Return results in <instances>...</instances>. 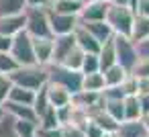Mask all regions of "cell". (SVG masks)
Segmentation results:
<instances>
[{
    "mask_svg": "<svg viewBox=\"0 0 149 137\" xmlns=\"http://www.w3.org/2000/svg\"><path fill=\"white\" fill-rule=\"evenodd\" d=\"M10 80L15 86H21V88H27V90H33L37 92L39 88H43L47 84V68L45 66H19L13 74H10Z\"/></svg>",
    "mask_w": 149,
    "mask_h": 137,
    "instance_id": "6da1fadb",
    "label": "cell"
},
{
    "mask_svg": "<svg viewBox=\"0 0 149 137\" xmlns=\"http://www.w3.org/2000/svg\"><path fill=\"white\" fill-rule=\"evenodd\" d=\"M25 31L33 39L53 37L49 27V6L47 8H27L25 10Z\"/></svg>",
    "mask_w": 149,
    "mask_h": 137,
    "instance_id": "7a4b0ae2",
    "label": "cell"
},
{
    "mask_svg": "<svg viewBox=\"0 0 149 137\" xmlns=\"http://www.w3.org/2000/svg\"><path fill=\"white\" fill-rule=\"evenodd\" d=\"M106 25L112 29L114 35H123L129 37L131 29H133V21H135V13L129 6H114L108 2V10H106Z\"/></svg>",
    "mask_w": 149,
    "mask_h": 137,
    "instance_id": "3957f363",
    "label": "cell"
},
{
    "mask_svg": "<svg viewBox=\"0 0 149 137\" xmlns=\"http://www.w3.org/2000/svg\"><path fill=\"white\" fill-rule=\"evenodd\" d=\"M45 68H47V78H49L47 82L63 86L68 92H72V96L82 90V80H84L82 72H74L63 66H45Z\"/></svg>",
    "mask_w": 149,
    "mask_h": 137,
    "instance_id": "277c9868",
    "label": "cell"
},
{
    "mask_svg": "<svg viewBox=\"0 0 149 137\" xmlns=\"http://www.w3.org/2000/svg\"><path fill=\"white\" fill-rule=\"evenodd\" d=\"M10 55L15 57V62L19 66H35V49H33V37L27 31H21L13 37V45H10Z\"/></svg>",
    "mask_w": 149,
    "mask_h": 137,
    "instance_id": "5b68a950",
    "label": "cell"
},
{
    "mask_svg": "<svg viewBox=\"0 0 149 137\" xmlns=\"http://www.w3.org/2000/svg\"><path fill=\"white\" fill-rule=\"evenodd\" d=\"M112 43H114V51H116V64L123 66L127 72H131L139 59L135 43L123 35H112Z\"/></svg>",
    "mask_w": 149,
    "mask_h": 137,
    "instance_id": "8992f818",
    "label": "cell"
},
{
    "mask_svg": "<svg viewBox=\"0 0 149 137\" xmlns=\"http://www.w3.org/2000/svg\"><path fill=\"white\" fill-rule=\"evenodd\" d=\"M80 25L78 17H72V15H61V13H55L49 8V27H51V33L53 37H61V35H72L76 31V27Z\"/></svg>",
    "mask_w": 149,
    "mask_h": 137,
    "instance_id": "52a82bcc",
    "label": "cell"
},
{
    "mask_svg": "<svg viewBox=\"0 0 149 137\" xmlns=\"http://www.w3.org/2000/svg\"><path fill=\"white\" fill-rule=\"evenodd\" d=\"M106 10H108V2L94 0V2L82 6V10L78 15V21L80 23H100V21L106 19Z\"/></svg>",
    "mask_w": 149,
    "mask_h": 137,
    "instance_id": "ba28073f",
    "label": "cell"
},
{
    "mask_svg": "<svg viewBox=\"0 0 149 137\" xmlns=\"http://www.w3.org/2000/svg\"><path fill=\"white\" fill-rule=\"evenodd\" d=\"M2 106H4V113L10 115V117L17 119V121H33V123L39 125V119H37V113H35L33 106L21 104V102H13V100H4Z\"/></svg>",
    "mask_w": 149,
    "mask_h": 137,
    "instance_id": "9c48e42d",
    "label": "cell"
},
{
    "mask_svg": "<svg viewBox=\"0 0 149 137\" xmlns=\"http://www.w3.org/2000/svg\"><path fill=\"white\" fill-rule=\"evenodd\" d=\"M76 47V39H74V33L72 35H61V37H53V57H51V64L49 66H57L63 62V57Z\"/></svg>",
    "mask_w": 149,
    "mask_h": 137,
    "instance_id": "30bf717a",
    "label": "cell"
},
{
    "mask_svg": "<svg viewBox=\"0 0 149 137\" xmlns=\"http://www.w3.org/2000/svg\"><path fill=\"white\" fill-rule=\"evenodd\" d=\"M33 49H35L37 66H49L51 64V57H53V37L33 39Z\"/></svg>",
    "mask_w": 149,
    "mask_h": 137,
    "instance_id": "8fae6325",
    "label": "cell"
},
{
    "mask_svg": "<svg viewBox=\"0 0 149 137\" xmlns=\"http://www.w3.org/2000/svg\"><path fill=\"white\" fill-rule=\"evenodd\" d=\"M45 88H47V98H49V104H51L53 108H61V106L72 104V92H68L63 86H57V84L47 82V84H45Z\"/></svg>",
    "mask_w": 149,
    "mask_h": 137,
    "instance_id": "7c38bea8",
    "label": "cell"
},
{
    "mask_svg": "<svg viewBox=\"0 0 149 137\" xmlns=\"http://www.w3.org/2000/svg\"><path fill=\"white\" fill-rule=\"evenodd\" d=\"M74 39H76V45L84 51V53H98L100 51V43L82 27V25H78L76 27V31H74Z\"/></svg>",
    "mask_w": 149,
    "mask_h": 137,
    "instance_id": "4fadbf2b",
    "label": "cell"
},
{
    "mask_svg": "<svg viewBox=\"0 0 149 137\" xmlns=\"http://www.w3.org/2000/svg\"><path fill=\"white\" fill-rule=\"evenodd\" d=\"M21 31H25V13L13 17H0V35L15 37Z\"/></svg>",
    "mask_w": 149,
    "mask_h": 137,
    "instance_id": "5bb4252c",
    "label": "cell"
},
{
    "mask_svg": "<svg viewBox=\"0 0 149 137\" xmlns=\"http://www.w3.org/2000/svg\"><path fill=\"white\" fill-rule=\"evenodd\" d=\"M90 121H92L94 125H98L106 135H114V133H116V129H118V125H120V123H116V121H114V119H112L104 108L94 110V113L90 115Z\"/></svg>",
    "mask_w": 149,
    "mask_h": 137,
    "instance_id": "9a60e30c",
    "label": "cell"
},
{
    "mask_svg": "<svg viewBox=\"0 0 149 137\" xmlns=\"http://www.w3.org/2000/svg\"><path fill=\"white\" fill-rule=\"evenodd\" d=\"M80 25H82V27H84V29L100 43V45H102L104 41L112 39V35H114L112 29L106 25V21H100V23H80Z\"/></svg>",
    "mask_w": 149,
    "mask_h": 137,
    "instance_id": "2e32d148",
    "label": "cell"
},
{
    "mask_svg": "<svg viewBox=\"0 0 149 137\" xmlns=\"http://www.w3.org/2000/svg\"><path fill=\"white\" fill-rule=\"evenodd\" d=\"M116 135L118 137H145L149 135L143 121H123L116 129Z\"/></svg>",
    "mask_w": 149,
    "mask_h": 137,
    "instance_id": "e0dca14e",
    "label": "cell"
},
{
    "mask_svg": "<svg viewBox=\"0 0 149 137\" xmlns=\"http://www.w3.org/2000/svg\"><path fill=\"white\" fill-rule=\"evenodd\" d=\"M147 37H149V17L135 15V21H133V29H131L129 39L133 43H139V41H143Z\"/></svg>",
    "mask_w": 149,
    "mask_h": 137,
    "instance_id": "ac0fdd59",
    "label": "cell"
},
{
    "mask_svg": "<svg viewBox=\"0 0 149 137\" xmlns=\"http://www.w3.org/2000/svg\"><path fill=\"white\" fill-rule=\"evenodd\" d=\"M98 62H100V72H104V70H108L110 66L116 64V51H114L112 39H108V41L102 43V47L98 51Z\"/></svg>",
    "mask_w": 149,
    "mask_h": 137,
    "instance_id": "d6986e66",
    "label": "cell"
},
{
    "mask_svg": "<svg viewBox=\"0 0 149 137\" xmlns=\"http://www.w3.org/2000/svg\"><path fill=\"white\" fill-rule=\"evenodd\" d=\"M102 76H104V84H106V88H110V86H120V84L125 82V78L129 76V72H127L123 66L114 64V66H110L108 70H104Z\"/></svg>",
    "mask_w": 149,
    "mask_h": 137,
    "instance_id": "ffe728a7",
    "label": "cell"
},
{
    "mask_svg": "<svg viewBox=\"0 0 149 137\" xmlns=\"http://www.w3.org/2000/svg\"><path fill=\"white\" fill-rule=\"evenodd\" d=\"M104 110L116 121H125V98H104Z\"/></svg>",
    "mask_w": 149,
    "mask_h": 137,
    "instance_id": "44dd1931",
    "label": "cell"
},
{
    "mask_svg": "<svg viewBox=\"0 0 149 137\" xmlns=\"http://www.w3.org/2000/svg\"><path fill=\"white\" fill-rule=\"evenodd\" d=\"M84 51L76 45L65 57H63V62L61 64H57V66H63V68H68V70H74V72H82V64H84Z\"/></svg>",
    "mask_w": 149,
    "mask_h": 137,
    "instance_id": "7402d4cb",
    "label": "cell"
},
{
    "mask_svg": "<svg viewBox=\"0 0 149 137\" xmlns=\"http://www.w3.org/2000/svg\"><path fill=\"white\" fill-rule=\"evenodd\" d=\"M104 88H106V84H104V76H102V72L86 74L84 80H82V90H86V92H102Z\"/></svg>",
    "mask_w": 149,
    "mask_h": 137,
    "instance_id": "603a6c76",
    "label": "cell"
},
{
    "mask_svg": "<svg viewBox=\"0 0 149 137\" xmlns=\"http://www.w3.org/2000/svg\"><path fill=\"white\" fill-rule=\"evenodd\" d=\"M143 110L137 96H125V121H141Z\"/></svg>",
    "mask_w": 149,
    "mask_h": 137,
    "instance_id": "cb8c5ba5",
    "label": "cell"
},
{
    "mask_svg": "<svg viewBox=\"0 0 149 137\" xmlns=\"http://www.w3.org/2000/svg\"><path fill=\"white\" fill-rule=\"evenodd\" d=\"M25 10H27L25 0H0V17L23 15Z\"/></svg>",
    "mask_w": 149,
    "mask_h": 137,
    "instance_id": "d4e9b609",
    "label": "cell"
},
{
    "mask_svg": "<svg viewBox=\"0 0 149 137\" xmlns=\"http://www.w3.org/2000/svg\"><path fill=\"white\" fill-rule=\"evenodd\" d=\"M6 100H13V102H21V104H29V106H33V102H35V92L13 84V90H10V94H8Z\"/></svg>",
    "mask_w": 149,
    "mask_h": 137,
    "instance_id": "484cf974",
    "label": "cell"
},
{
    "mask_svg": "<svg viewBox=\"0 0 149 137\" xmlns=\"http://www.w3.org/2000/svg\"><path fill=\"white\" fill-rule=\"evenodd\" d=\"M51 10L55 13H61V15H72V17H78L80 10H82V4L76 2V0H57L49 6Z\"/></svg>",
    "mask_w": 149,
    "mask_h": 137,
    "instance_id": "4316f807",
    "label": "cell"
},
{
    "mask_svg": "<svg viewBox=\"0 0 149 137\" xmlns=\"http://www.w3.org/2000/svg\"><path fill=\"white\" fill-rule=\"evenodd\" d=\"M39 125L33 121H17L15 119V133L17 137H37Z\"/></svg>",
    "mask_w": 149,
    "mask_h": 137,
    "instance_id": "83f0119b",
    "label": "cell"
},
{
    "mask_svg": "<svg viewBox=\"0 0 149 137\" xmlns=\"http://www.w3.org/2000/svg\"><path fill=\"white\" fill-rule=\"evenodd\" d=\"M33 108H35V113H37V119L47 110V108H51V104H49V98H47V88L43 86V88H39L37 92H35V102H33Z\"/></svg>",
    "mask_w": 149,
    "mask_h": 137,
    "instance_id": "f1b7e54d",
    "label": "cell"
},
{
    "mask_svg": "<svg viewBox=\"0 0 149 137\" xmlns=\"http://www.w3.org/2000/svg\"><path fill=\"white\" fill-rule=\"evenodd\" d=\"M39 127L41 129H55V127H61L59 121H57V108H47L41 117H39Z\"/></svg>",
    "mask_w": 149,
    "mask_h": 137,
    "instance_id": "f546056e",
    "label": "cell"
},
{
    "mask_svg": "<svg viewBox=\"0 0 149 137\" xmlns=\"http://www.w3.org/2000/svg\"><path fill=\"white\" fill-rule=\"evenodd\" d=\"M100 72V62H98V53H86L84 55V64H82V74H96Z\"/></svg>",
    "mask_w": 149,
    "mask_h": 137,
    "instance_id": "4dcf8cb0",
    "label": "cell"
},
{
    "mask_svg": "<svg viewBox=\"0 0 149 137\" xmlns=\"http://www.w3.org/2000/svg\"><path fill=\"white\" fill-rule=\"evenodd\" d=\"M17 68H19V64L15 62V57L10 53H0V74L10 76Z\"/></svg>",
    "mask_w": 149,
    "mask_h": 137,
    "instance_id": "1f68e13d",
    "label": "cell"
},
{
    "mask_svg": "<svg viewBox=\"0 0 149 137\" xmlns=\"http://www.w3.org/2000/svg\"><path fill=\"white\" fill-rule=\"evenodd\" d=\"M0 137H17L15 133V119L10 115H4L0 119Z\"/></svg>",
    "mask_w": 149,
    "mask_h": 137,
    "instance_id": "d6a6232c",
    "label": "cell"
},
{
    "mask_svg": "<svg viewBox=\"0 0 149 137\" xmlns=\"http://www.w3.org/2000/svg\"><path fill=\"white\" fill-rule=\"evenodd\" d=\"M129 74H133L137 78H147L149 76V57H139L137 64H135V68Z\"/></svg>",
    "mask_w": 149,
    "mask_h": 137,
    "instance_id": "836d02e7",
    "label": "cell"
},
{
    "mask_svg": "<svg viewBox=\"0 0 149 137\" xmlns=\"http://www.w3.org/2000/svg\"><path fill=\"white\" fill-rule=\"evenodd\" d=\"M10 90H13V80H10V76L0 74V104H2V102L8 98Z\"/></svg>",
    "mask_w": 149,
    "mask_h": 137,
    "instance_id": "e575fe53",
    "label": "cell"
},
{
    "mask_svg": "<svg viewBox=\"0 0 149 137\" xmlns=\"http://www.w3.org/2000/svg\"><path fill=\"white\" fill-rule=\"evenodd\" d=\"M120 90L125 92V96H137V76L129 74L125 82L120 84Z\"/></svg>",
    "mask_w": 149,
    "mask_h": 137,
    "instance_id": "d590c367",
    "label": "cell"
},
{
    "mask_svg": "<svg viewBox=\"0 0 149 137\" xmlns=\"http://www.w3.org/2000/svg\"><path fill=\"white\" fill-rule=\"evenodd\" d=\"M61 137H86V129L76 125H61Z\"/></svg>",
    "mask_w": 149,
    "mask_h": 137,
    "instance_id": "8d00e7d4",
    "label": "cell"
},
{
    "mask_svg": "<svg viewBox=\"0 0 149 137\" xmlns=\"http://www.w3.org/2000/svg\"><path fill=\"white\" fill-rule=\"evenodd\" d=\"M86 137H106V133H104L98 125H94V123L90 121L88 127H86Z\"/></svg>",
    "mask_w": 149,
    "mask_h": 137,
    "instance_id": "74e56055",
    "label": "cell"
},
{
    "mask_svg": "<svg viewBox=\"0 0 149 137\" xmlns=\"http://www.w3.org/2000/svg\"><path fill=\"white\" fill-rule=\"evenodd\" d=\"M37 137H61V127L55 129H37Z\"/></svg>",
    "mask_w": 149,
    "mask_h": 137,
    "instance_id": "f35d334b",
    "label": "cell"
},
{
    "mask_svg": "<svg viewBox=\"0 0 149 137\" xmlns=\"http://www.w3.org/2000/svg\"><path fill=\"white\" fill-rule=\"evenodd\" d=\"M135 47H137V55L139 57H149V37L139 41V43H135Z\"/></svg>",
    "mask_w": 149,
    "mask_h": 137,
    "instance_id": "ab89813d",
    "label": "cell"
},
{
    "mask_svg": "<svg viewBox=\"0 0 149 137\" xmlns=\"http://www.w3.org/2000/svg\"><path fill=\"white\" fill-rule=\"evenodd\" d=\"M139 94H149V76L147 78H137V96Z\"/></svg>",
    "mask_w": 149,
    "mask_h": 137,
    "instance_id": "60d3db41",
    "label": "cell"
},
{
    "mask_svg": "<svg viewBox=\"0 0 149 137\" xmlns=\"http://www.w3.org/2000/svg\"><path fill=\"white\" fill-rule=\"evenodd\" d=\"M135 15L149 17V0H139V2H137V6H135Z\"/></svg>",
    "mask_w": 149,
    "mask_h": 137,
    "instance_id": "b9f144b4",
    "label": "cell"
},
{
    "mask_svg": "<svg viewBox=\"0 0 149 137\" xmlns=\"http://www.w3.org/2000/svg\"><path fill=\"white\" fill-rule=\"evenodd\" d=\"M25 4H27V8H47V6H51L49 0H25Z\"/></svg>",
    "mask_w": 149,
    "mask_h": 137,
    "instance_id": "7bdbcfd3",
    "label": "cell"
},
{
    "mask_svg": "<svg viewBox=\"0 0 149 137\" xmlns=\"http://www.w3.org/2000/svg\"><path fill=\"white\" fill-rule=\"evenodd\" d=\"M10 45H13V37L0 35V53H10Z\"/></svg>",
    "mask_w": 149,
    "mask_h": 137,
    "instance_id": "ee69618b",
    "label": "cell"
},
{
    "mask_svg": "<svg viewBox=\"0 0 149 137\" xmlns=\"http://www.w3.org/2000/svg\"><path fill=\"white\" fill-rule=\"evenodd\" d=\"M137 98H139V104H141L143 115H147L149 113V94H139Z\"/></svg>",
    "mask_w": 149,
    "mask_h": 137,
    "instance_id": "f6af8a7d",
    "label": "cell"
},
{
    "mask_svg": "<svg viewBox=\"0 0 149 137\" xmlns=\"http://www.w3.org/2000/svg\"><path fill=\"white\" fill-rule=\"evenodd\" d=\"M110 4H114V6H129V2L131 0H108Z\"/></svg>",
    "mask_w": 149,
    "mask_h": 137,
    "instance_id": "bcb514c9",
    "label": "cell"
},
{
    "mask_svg": "<svg viewBox=\"0 0 149 137\" xmlns=\"http://www.w3.org/2000/svg\"><path fill=\"white\" fill-rule=\"evenodd\" d=\"M141 121H143V125H145V129H147V133H149V113H147V115H143V119H141Z\"/></svg>",
    "mask_w": 149,
    "mask_h": 137,
    "instance_id": "7dc6e473",
    "label": "cell"
},
{
    "mask_svg": "<svg viewBox=\"0 0 149 137\" xmlns=\"http://www.w3.org/2000/svg\"><path fill=\"white\" fill-rule=\"evenodd\" d=\"M76 2H80L82 6H86V4H90V2H94V0H76Z\"/></svg>",
    "mask_w": 149,
    "mask_h": 137,
    "instance_id": "c3c4849f",
    "label": "cell"
},
{
    "mask_svg": "<svg viewBox=\"0 0 149 137\" xmlns=\"http://www.w3.org/2000/svg\"><path fill=\"white\" fill-rule=\"evenodd\" d=\"M4 115H6V113H4V106H2V104H0V119H2Z\"/></svg>",
    "mask_w": 149,
    "mask_h": 137,
    "instance_id": "681fc988",
    "label": "cell"
},
{
    "mask_svg": "<svg viewBox=\"0 0 149 137\" xmlns=\"http://www.w3.org/2000/svg\"><path fill=\"white\" fill-rule=\"evenodd\" d=\"M49 2H51V4H53V2H57V0H49Z\"/></svg>",
    "mask_w": 149,
    "mask_h": 137,
    "instance_id": "f907efd6",
    "label": "cell"
},
{
    "mask_svg": "<svg viewBox=\"0 0 149 137\" xmlns=\"http://www.w3.org/2000/svg\"><path fill=\"white\" fill-rule=\"evenodd\" d=\"M110 137H118V135H116V133H114V135H110Z\"/></svg>",
    "mask_w": 149,
    "mask_h": 137,
    "instance_id": "816d5d0a",
    "label": "cell"
},
{
    "mask_svg": "<svg viewBox=\"0 0 149 137\" xmlns=\"http://www.w3.org/2000/svg\"><path fill=\"white\" fill-rule=\"evenodd\" d=\"M104 2H108V0H104Z\"/></svg>",
    "mask_w": 149,
    "mask_h": 137,
    "instance_id": "f5cc1de1",
    "label": "cell"
},
{
    "mask_svg": "<svg viewBox=\"0 0 149 137\" xmlns=\"http://www.w3.org/2000/svg\"><path fill=\"white\" fill-rule=\"evenodd\" d=\"M106 137H110V135H106Z\"/></svg>",
    "mask_w": 149,
    "mask_h": 137,
    "instance_id": "db71d44e",
    "label": "cell"
},
{
    "mask_svg": "<svg viewBox=\"0 0 149 137\" xmlns=\"http://www.w3.org/2000/svg\"><path fill=\"white\" fill-rule=\"evenodd\" d=\"M145 137H149V135H145Z\"/></svg>",
    "mask_w": 149,
    "mask_h": 137,
    "instance_id": "11a10c76",
    "label": "cell"
}]
</instances>
